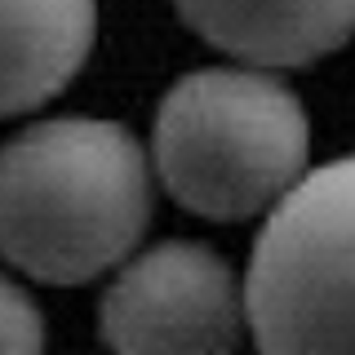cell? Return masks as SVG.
Segmentation results:
<instances>
[{
	"label": "cell",
	"mask_w": 355,
	"mask_h": 355,
	"mask_svg": "<svg viewBox=\"0 0 355 355\" xmlns=\"http://www.w3.org/2000/svg\"><path fill=\"white\" fill-rule=\"evenodd\" d=\"M147 222V155L116 120H40L0 147V258L31 280H94L129 258Z\"/></svg>",
	"instance_id": "6da1fadb"
},
{
	"label": "cell",
	"mask_w": 355,
	"mask_h": 355,
	"mask_svg": "<svg viewBox=\"0 0 355 355\" xmlns=\"http://www.w3.org/2000/svg\"><path fill=\"white\" fill-rule=\"evenodd\" d=\"M151 155L182 209L240 222L306 178L311 120L302 98L262 67H200L164 94Z\"/></svg>",
	"instance_id": "7a4b0ae2"
},
{
	"label": "cell",
	"mask_w": 355,
	"mask_h": 355,
	"mask_svg": "<svg viewBox=\"0 0 355 355\" xmlns=\"http://www.w3.org/2000/svg\"><path fill=\"white\" fill-rule=\"evenodd\" d=\"M244 324L262 355H355V151L306 173L262 222Z\"/></svg>",
	"instance_id": "3957f363"
},
{
	"label": "cell",
	"mask_w": 355,
	"mask_h": 355,
	"mask_svg": "<svg viewBox=\"0 0 355 355\" xmlns=\"http://www.w3.org/2000/svg\"><path fill=\"white\" fill-rule=\"evenodd\" d=\"M111 355H231L244 288L209 244L169 240L138 253L98 306Z\"/></svg>",
	"instance_id": "277c9868"
},
{
	"label": "cell",
	"mask_w": 355,
	"mask_h": 355,
	"mask_svg": "<svg viewBox=\"0 0 355 355\" xmlns=\"http://www.w3.org/2000/svg\"><path fill=\"white\" fill-rule=\"evenodd\" d=\"M182 22L249 67H306L355 36V0H173Z\"/></svg>",
	"instance_id": "5b68a950"
},
{
	"label": "cell",
	"mask_w": 355,
	"mask_h": 355,
	"mask_svg": "<svg viewBox=\"0 0 355 355\" xmlns=\"http://www.w3.org/2000/svg\"><path fill=\"white\" fill-rule=\"evenodd\" d=\"M98 0H0V116L36 111L85 67Z\"/></svg>",
	"instance_id": "8992f818"
},
{
	"label": "cell",
	"mask_w": 355,
	"mask_h": 355,
	"mask_svg": "<svg viewBox=\"0 0 355 355\" xmlns=\"http://www.w3.org/2000/svg\"><path fill=\"white\" fill-rule=\"evenodd\" d=\"M0 355H44L40 306L5 275H0Z\"/></svg>",
	"instance_id": "52a82bcc"
}]
</instances>
